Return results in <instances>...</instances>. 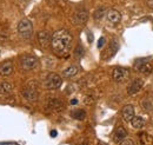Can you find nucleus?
<instances>
[{"instance_id": "obj_28", "label": "nucleus", "mask_w": 153, "mask_h": 145, "mask_svg": "<svg viewBox=\"0 0 153 145\" xmlns=\"http://www.w3.org/2000/svg\"><path fill=\"white\" fill-rule=\"evenodd\" d=\"M76 103H78V100H76V99H72V100H71V104H72V105H76Z\"/></svg>"}, {"instance_id": "obj_15", "label": "nucleus", "mask_w": 153, "mask_h": 145, "mask_svg": "<svg viewBox=\"0 0 153 145\" xmlns=\"http://www.w3.org/2000/svg\"><path fill=\"white\" fill-rule=\"evenodd\" d=\"M48 106H50V109L56 110V111H60L64 109V104L60 99H51L48 102Z\"/></svg>"}, {"instance_id": "obj_1", "label": "nucleus", "mask_w": 153, "mask_h": 145, "mask_svg": "<svg viewBox=\"0 0 153 145\" xmlns=\"http://www.w3.org/2000/svg\"><path fill=\"white\" fill-rule=\"evenodd\" d=\"M73 37L70 33V31L61 28L58 30L51 37V46L53 52L59 57H66L71 51Z\"/></svg>"}, {"instance_id": "obj_8", "label": "nucleus", "mask_w": 153, "mask_h": 145, "mask_svg": "<svg viewBox=\"0 0 153 145\" xmlns=\"http://www.w3.org/2000/svg\"><path fill=\"white\" fill-rule=\"evenodd\" d=\"M143 85H144V81H143L141 79H135V80H133V81L128 85V87H127V93H128L130 96L138 93L139 91L141 90Z\"/></svg>"}, {"instance_id": "obj_21", "label": "nucleus", "mask_w": 153, "mask_h": 145, "mask_svg": "<svg viewBox=\"0 0 153 145\" xmlns=\"http://www.w3.org/2000/svg\"><path fill=\"white\" fill-rule=\"evenodd\" d=\"M72 117H73L74 119H78V120H82V119H85V117H86V112L81 109L76 110V111L72 112Z\"/></svg>"}, {"instance_id": "obj_14", "label": "nucleus", "mask_w": 153, "mask_h": 145, "mask_svg": "<svg viewBox=\"0 0 153 145\" xmlns=\"http://www.w3.org/2000/svg\"><path fill=\"white\" fill-rule=\"evenodd\" d=\"M78 67L74 66V65H71V66H68L67 69H65L64 71H62V75L65 77V78H72V77H74L76 73H78Z\"/></svg>"}, {"instance_id": "obj_3", "label": "nucleus", "mask_w": 153, "mask_h": 145, "mask_svg": "<svg viewBox=\"0 0 153 145\" xmlns=\"http://www.w3.org/2000/svg\"><path fill=\"white\" fill-rule=\"evenodd\" d=\"M18 33L24 39L31 38L32 33H33V25L28 19H22V20L19 21V24H18Z\"/></svg>"}, {"instance_id": "obj_12", "label": "nucleus", "mask_w": 153, "mask_h": 145, "mask_svg": "<svg viewBox=\"0 0 153 145\" xmlns=\"http://www.w3.org/2000/svg\"><path fill=\"white\" fill-rule=\"evenodd\" d=\"M38 40H39V44L42 46V47H46L50 43H51V36L48 32L46 31H41L38 33Z\"/></svg>"}, {"instance_id": "obj_16", "label": "nucleus", "mask_w": 153, "mask_h": 145, "mask_svg": "<svg viewBox=\"0 0 153 145\" xmlns=\"http://www.w3.org/2000/svg\"><path fill=\"white\" fill-rule=\"evenodd\" d=\"M130 123H131V125H132L134 129H141V127L145 125L144 118H141V117H139V116H134Z\"/></svg>"}, {"instance_id": "obj_23", "label": "nucleus", "mask_w": 153, "mask_h": 145, "mask_svg": "<svg viewBox=\"0 0 153 145\" xmlns=\"http://www.w3.org/2000/svg\"><path fill=\"white\" fill-rule=\"evenodd\" d=\"M104 14H105V8H98L96 12H94V19L97 20H99V19H101L104 17Z\"/></svg>"}, {"instance_id": "obj_30", "label": "nucleus", "mask_w": 153, "mask_h": 145, "mask_svg": "<svg viewBox=\"0 0 153 145\" xmlns=\"http://www.w3.org/2000/svg\"><path fill=\"white\" fill-rule=\"evenodd\" d=\"M98 145H107V144H106V143H104V142H99Z\"/></svg>"}, {"instance_id": "obj_20", "label": "nucleus", "mask_w": 153, "mask_h": 145, "mask_svg": "<svg viewBox=\"0 0 153 145\" xmlns=\"http://www.w3.org/2000/svg\"><path fill=\"white\" fill-rule=\"evenodd\" d=\"M141 105H143V108L145 110H147V111H151L153 110V98H145L143 102H141Z\"/></svg>"}, {"instance_id": "obj_10", "label": "nucleus", "mask_w": 153, "mask_h": 145, "mask_svg": "<svg viewBox=\"0 0 153 145\" xmlns=\"http://www.w3.org/2000/svg\"><path fill=\"white\" fill-rule=\"evenodd\" d=\"M121 116L125 122H131L134 117V109L132 105H126L121 110Z\"/></svg>"}, {"instance_id": "obj_4", "label": "nucleus", "mask_w": 153, "mask_h": 145, "mask_svg": "<svg viewBox=\"0 0 153 145\" xmlns=\"http://www.w3.org/2000/svg\"><path fill=\"white\" fill-rule=\"evenodd\" d=\"M38 64H39L38 58L34 57V55H27L20 58V65H21V67H22L24 70H26V71L34 70V69L38 66Z\"/></svg>"}, {"instance_id": "obj_2", "label": "nucleus", "mask_w": 153, "mask_h": 145, "mask_svg": "<svg viewBox=\"0 0 153 145\" xmlns=\"http://www.w3.org/2000/svg\"><path fill=\"white\" fill-rule=\"evenodd\" d=\"M61 84H62V79L57 73H48L44 81L45 87L48 90H57L61 86Z\"/></svg>"}, {"instance_id": "obj_18", "label": "nucleus", "mask_w": 153, "mask_h": 145, "mask_svg": "<svg viewBox=\"0 0 153 145\" xmlns=\"http://www.w3.org/2000/svg\"><path fill=\"white\" fill-rule=\"evenodd\" d=\"M118 47H119V44H118L115 40H112L111 44H110V46H108V55H107L106 58H112V57L117 53Z\"/></svg>"}, {"instance_id": "obj_27", "label": "nucleus", "mask_w": 153, "mask_h": 145, "mask_svg": "<svg viewBox=\"0 0 153 145\" xmlns=\"http://www.w3.org/2000/svg\"><path fill=\"white\" fill-rule=\"evenodd\" d=\"M51 136H52V137H56V136H57V131H56V130L51 131Z\"/></svg>"}, {"instance_id": "obj_9", "label": "nucleus", "mask_w": 153, "mask_h": 145, "mask_svg": "<svg viewBox=\"0 0 153 145\" xmlns=\"http://www.w3.org/2000/svg\"><path fill=\"white\" fill-rule=\"evenodd\" d=\"M13 72V63L7 60L0 64V75L2 77H7Z\"/></svg>"}, {"instance_id": "obj_24", "label": "nucleus", "mask_w": 153, "mask_h": 145, "mask_svg": "<svg viewBox=\"0 0 153 145\" xmlns=\"http://www.w3.org/2000/svg\"><path fill=\"white\" fill-rule=\"evenodd\" d=\"M74 55H76V58H78V59L84 55V49H82V46H80V45L76 46V51H74Z\"/></svg>"}, {"instance_id": "obj_7", "label": "nucleus", "mask_w": 153, "mask_h": 145, "mask_svg": "<svg viewBox=\"0 0 153 145\" xmlns=\"http://www.w3.org/2000/svg\"><path fill=\"white\" fill-rule=\"evenodd\" d=\"M87 20H88V13L84 8L78 10L72 17V22L74 25H84V24H86Z\"/></svg>"}, {"instance_id": "obj_26", "label": "nucleus", "mask_w": 153, "mask_h": 145, "mask_svg": "<svg viewBox=\"0 0 153 145\" xmlns=\"http://www.w3.org/2000/svg\"><path fill=\"white\" fill-rule=\"evenodd\" d=\"M104 44H105V38H104V37H101V38L99 39V41H98V47H99V49H101V47L104 46Z\"/></svg>"}, {"instance_id": "obj_22", "label": "nucleus", "mask_w": 153, "mask_h": 145, "mask_svg": "<svg viewBox=\"0 0 153 145\" xmlns=\"http://www.w3.org/2000/svg\"><path fill=\"white\" fill-rule=\"evenodd\" d=\"M138 71L141 73H146V74H149V73L152 72V66H151L149 63H146V64H144L143 66H140V67L138 69Z\"/></svg>"}, {"instance_id": "obj_11", "label": "nucleus", "mask_w": 153, "mask_h": 145, "mask_svg": "<svg viewBox=\"0 0 153 145\" xmlns=\"http://www.w3.org/2000/svg\"><path fill=\"white\" fill-rule=\"evenodd\" d=\"M106 17H107L108 22H111V24H113V25L120 22V20H121V14H120L117 10H110V11L107 12Z\"/></svg>"}, {"instance_id": "obj_17", "label": "nucleus", "mask_w": 153, "mask_h": 145, "mask_svg": "<svg viewBox=\"0 0 153 145\" xmlns=\"http://www.w3.org/2000/svg\"><path fill=\"white\" fill-rule=\"evenodd\" d=\"M12 90H13V86L11 83H7V81L0 83V93L1 94H8L12 92Z\"/></svg>"}, {"instance_id": "obj_6", "label": "nucleus", "mask_w": 153, "mask_h": 145, "mask_svg": "<svg viewBox=\"0 0 153 145\" xmlns=\"http://www.w3.org/2000/svg\"><path fill=\"white\" fill-rule=\"evenodd\" d=\"M21 94H22V97H24L26 100H28V102H34V100L38 99V90H37V87H36L34 85H31V84H28V85L22 90Z\"/></svg>"}, {"instance_id": "obj_25", "label": "nucleus", "mask_w": 153, "mask_h": 145, "mask_svg": "<svg viewBox=\"0 0 153 145\" xmlns=\"http://www.w3.org/2000/svg\"><path fill=\"white\" fill-rule=\"evenodd\" d=\"M119 145H133L132 139H123L121 142H119Z\"/></svg>"}, {"instance_id": "obj_5", "label": "nucleus", "mask_w": 153, "mask_h": 145, "mask_svg": "<svg viewBox=\"0 0 153 145\" xmlns=\"http://www.w3.org/2000/svg\"><path fill=\"white\" fill-rule=\"evenodd\" d=\"M130 75V70L125 69V67H115L112 72V78L117 83H123L125 81Z\"/></svg>"}, {"instance_id": "obj_19", "label": "nucleus", "mask_w": 153, "mask_h": 145, "mask_svg": "<svg viewBox=\"0 0 153 145\" xmlns=\"http://www.w3.org/2000/svg\"><path fill=\"white\" fill-rule=\"evenodd\" d=\"M151 60V57H145V58H139V59H137L135 61H134V69L138 71V69L140 67V66H143L144 64H146V63H149Z\"/></svg>"}, {"instance_id": "obj_13", "label": "nucleus", "mask_w": 153, "mask_h": 145, "mask_svg": "<svg viewBox=\"0 0 153 145\" xmlns=\"http://www.w3.org/2000/svg\"><path fill=\"white\" fill-rule=\"evenodd\" d=\"M126 136H127V131L125 130V127L119 126L115 130L114 135H113V141H114L115 143H119V142H121L123 139H125Z\"/></svg>"}, {"instance_id": "obj_29", "label": "nucleus", "mask_w": 153, "mask_h": 145, "mask_svg": "<svg viewBox=\"0 0 153 145\" xmlns=\"http://www.w3.org/2000/svg\"><path fill=\"white\" fill-rule=\"evenodd\" d=\"M149 5H150L151 7H153V0H149Z\"/></svg>"}]
</instances>
